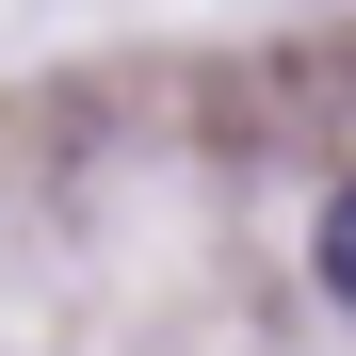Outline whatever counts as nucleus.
<instances>
[{
	"label": "nucleus",
	"instance_id": "nucleus-1",
	"mask_svg": "<svg viewBox=\"0 0 356 356\" xmlns=\"http://www.w3.org/2000/svg\"><path fill=\"white\" fill-rule=\"evenodd\" d=\"M324 291H340V308H356V178H340V195H324Z\"/></svg>",
	"mask_w": 356,
	"mask_h": 356
}]
</instances>
